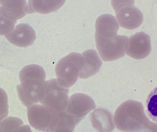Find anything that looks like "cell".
Segmentation results:
<instances>
[{
  "label": "cell",
  "mask_w": 157,
  "mask_h": 132,
  "mask_svg": "<svg viewBox=\"0 0 157 132\" xmlns=\"http://www.w3.org/2000/svg\"><path fill=\"white\" fill-rule=\"evenodd\" d=\"M117 128L124 132H157L156 123L151 121L144 112L140 102L128 100L116 110L113 118Z\"/></svg>",
  "instance_id": "cell-2"
},
{
  "label": "cell",
  "mask_w": 157,
  "mask_h": 132,
  "mask_svg": "<svg viewBox=\"0 0 157 132\" xmlns=\"http://www.w3.org/2000/svg\"><path fill=\"white\" fill-rule=\"evenodd\" d=\"M53 132H73V131L66 128H57L55 129Z\"/></svg>",
  "instance_id": "cell-20"
},
{
  "label": "cell",
  "mask_w": 157,
  "mask_h": 132,
  "mask_svg": "<svg viewBox=\"0 0 157 132\" xmlns=\"http://www.w3.org/2000/svg\"><path fill=\"white\" fill-rule=\"evenodd\" d=\"M2 122V121H1V120H0V123H1V122Z\"/></svg>",
  "instance_id": "cell-21"
},
{
  "label": "cell",
  "mask_w": 157,
  "mask_h": 132,
  "mask_svg": "<svg viewBox=\"0 0 157 132\" xmlns=\"http://www.w3.org/2000/svg\"><path fill=\"white\" fill-rule=\"evenodd\" d=\"M20 84L16 87L17 93L22 103L28 107L39 102L45 84V71L37 64H29L19 72Z\"/></svg>",
  "instance_id": "cell-3"
},
{
  "label": "cell",
  "mask_w": 157,
  "mask_h": 132,
  "mask_svg": "<svg viewBox=\"0 0 157 132\" xmlns=\"http://www.w3.org/2000/svg\"><path fill=\"white\" fill-rule=\"evenodd\" d=\"M156 92L152 94L148 99L147 103V112L148 117L151 121L156 122L157 119V96Z\"/></svg>",
  "instance_id": "cell-18"
},
{
  "label": "cell",
  "mask_w": 157,
  "mask_h": 132,
  "mask_svg": "<svg viewBox=\"0 0 157 132\" xmlns=\"http://www.w3.org/2000/svg\"><path fill=\"white\" fill-rule=\"evenodd\" d=\"M22 120L17 117L10 116L4 118L0 123V132H14L15 129L23 125Z\"/></svg>",
  "instance_id": "cell-16"
},
{
  "label": "cell",
  "mask_w": 157,
  "mask_h": 132,
  "mask_svg": "<svg viewBox=\"0 0 157 132\" xmlns=\"http://www.w3.org/2000/svg\"><path fill=\"white\" fill-rule=\"evenodd\" d=\"M93 99L83 93H76L70 97L66 112L79 123L96 108Z\"/></svg>",
  "instance_id": "cell-8"
},
{
  "label": "cell",
  "mask_w": 157,
  "mask_h": 132,
  "mask_svg": "<svg viewBox=\"0 0 157 132\" xmlns=\"http://www.w3.org/2000/svg\"><path fill=\"white\" fill-rule=\"evenodd\" d=\"M4 36L11 44L21 48L30 46L36 39L35 30L32 26L26 23H21L15 26L11 32Z\"/></svg>",
  "instance_id": "cell-10"
},
{
  "label": "cell",
  "mask_w": 157,
  "mask_h": 132,
  "mask_svg": "<svg viewBox=\"0 0 157 132\" xmlns=\"http://www.w3.org/2000/svg\"><path fill=\"white\" fill-rule=\"evenodd\" d=\"M151 46L149 36L144 32H138L128 38L125 53L132 58L143 59L151 52Z\"/></svg>",
  "instance_id": "cell-9"
},
{
  "label": "cell",
  "mask_w": 157,
  "mask_h": 132,
  "mask_svg": "<svg viewBox=\"0 0 157 132\" xmlns=\"http://www.w3.org/2000/svg\"><path fill=\"white\" fill-rule=\"evenodd\" d=\"M69 92V89L60 86L56 79L47 81L39 102L56 114L62 113L67 109Z\"/></svg>",
  "instance_id": "cell-5"
},
{
  "label": "cell",
  "mask_w": 157,
  "mask_h": 132,
  "mask_svg": "<svg viewBox=\"0 0 157 132\" xmlns=\"http://www.w3.org/2000/svg\"><path fill=\"white\" fill-rule=\"evenodd\" d=\"M60 114H56L38 104L27 107V117L30 125L42 132H53Z\"/></svg>",
  "instance_id": "cell-7"
},
{
  "label": "cell",
  "mask_w": 157,
  "mask_h": 132,
  "mask_svg": "<svg viewBox=\"0 0 157 132\" xmlns=\"http://www.w3.org/2000/svg\"><path fill=\"white\" fill-rule=\"evenodd\" d=\"M14 132H33L28 125L21 126L15 129Z\"/></svg>",
  "instance_id": "cell-19"
},
{
  "label": "cell",
  "mask_w": 157,
  "mask_h": 132,
  "mask_svg": "<svg viewBox=\"0 0 157 132\" xmlns=\"http://www.w3.org/2000/svg\"><path fill=\"white\" fill-rule=\"evenodd\" d=\"M83 64L82 55L72 52L59 61L56 67L58 83L63 88L69 89L78 80Z\"/></svg>",
  "instance_id": "cell-4"
},
{
  "label": "cell",
  "mask_w": 157,
  "mask_h": 132,
  "mask_svg": "<svg viewBox=\"0 0 157 132\" xmlns=\"http://www.w3.org/2000/svg\"><path fill=\"white\" fill-rule=\"evenodd\" d=\"M27 2L25 0H0V6L16 20L26 15L25 7Z\"/></svg>",
  "instance_id": "cell-14"
},
{
  "label": "cell",
  "mask_w": 157,
  "mask_h": 132,
  "mask_svg": "<svg viewBox=\"0 0 157 132\" xmlns=\"http://www.w3.org/2000/svg\"><path fill=\"white\" fill-rule=\"evenodd\" d=\"M83 64L79 73L80 79H86L96 74L101 68L102 62L97 52L93 49L82 52Z\"/></svg>",
  "instance_id": "cell-11"
},
{
  "label": "cell",
  "mask_w": 157,
  "mask_h": 132,
  "mask_svg": "<svg viewBox=\"0 0 157 132\" xmlns=\"http://www.w3.org/2000/svg\"><path fill=\"white\" fill-rule=\"evenodd\" d=\"M17 20L0 6V35H6L11 32Z\"/></svg>",
  "instance_id": "cell-15"
},
{
  "label": "cell",
  "mask_w": 157,
  "mask_h": 132,
  "mask_svg": "<svg viewBox=\"0 0 157 132\" xmlns=\"http://www.w3.org/2000/svg\"><path fill=\"white\" fill-rule=\"evenodd\" d=\"M9 100L8 94L2 88L0 87V120L6 118L9 114Z\"/></svg>",
  "instance_id": "cell-17"
},
{
  "label": "cell",
  "mask_w": 157,
  "mask_h": 132,
  "mask_svg": "<svg viewBox=\"0 0 157 132\" xmlns=\"http://www.w3.org/2000/svg\"><path fill=\"white\" fill-rule=\"evenodd\" d=\"M65 2L66 1H28L25 7V13L26 14L33 13L47 14L56 12Z\"/></svg>",
  "instance_id": "cell-13"
},
{
  "label": "cell",
  "mask_w": 157,
  "mask_h": 132,
  "mask_svg": "<svg viewBox=\"0 0 157 132\" xmlns=\"http://www.w3.org/2000/svg\"><path fill=\"white\" fill-rule=\"evenodd\" d=\"M95 28L96 48L104 61L116 60L125 56L128 37L117 35L119 25L113 16L101 15L96 19Z\"/></svg>",
  "instance_id": "cell-1"
},
{
  "label": "cell",
  "mask_w": 157,
  "mask_h": 132,
  "mask_svg": "<svg viewBox=\"0 0 157 132\" xmlns=\"http://www.w3.org/2000/svg\"><path fill=\"white\" fill-rule=\"evenodd\" d=\"M93 127L98 132H112L115 128L113 115L105 109L99 108L90 115Z\"/></svg>",
  "instance_id": "cell-12"
},
{
  "label": "cell",
  "mask_w": 157,
  "mask_h": 132,
  "mask_svg": "<svg viewBox=\"0 0 157 132\" xmlns=\"http://www.w3.org/2000/svg\"><path fill=\"white\" fill-rule=\"evenodd\" d=\"M111 4L115 12L117 20L121 27L132 30L142 24L143 14L134 5V1H112Z\"/></svg>",
  "instance_id": "cell-6"
}]
</instances>
